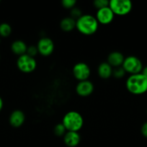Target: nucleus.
Listing matches in <instances>:
<instances>
[{"instance_id":"20","label":"nucleus","mask_w":147,"mask_h":147,"mask_svg":"<svg viewBox=\"0 0 147 147\" xmlns=\"http://www.w3.org/2000/svg\"><path fill=\"white\" fill-rule=\"evenodd\" d=\"M109 2L110 1H108V0H95L93 4L95 7L99 9L109 7Z\"/></svg>"},{"instance_id":"24","label":"nucleus","mask_w":147,"mask_h":147,"mask_svg":"<svg viewBox=\"0 0 147 147\" xmlns=\"http://www.w3.org/2000/svg\"><path fill=\"white\" fill-rule=\"evenodd\" d=\"M141 131L143 136H144V137L147 138V122L144 123V124H143V126H141Z\"/></svg>"},{"instance_id":"21","label":"nucleus","mask_w":147,"mask_h":147,"mask_svg":"<svg viewBox=\"0 0 147 147\" xmlns=\"http://www.w3.org/2000/svg\"><path fill=\"white\" fill-rule=\"evenodd\" d=\"M71 17H72V18H74V20H77V19H79V17H81V16L82 15V11H81L80 9H79L78 7H74V8L71 9Z\"/></svg>"},{"instance_id":"22","label":"nucleus","mask_w":147,"mask_h":147,"mask_svg":"<svg viewBox=\"0 0 147 147\" xmlns=\"http://www.w3.org/2000/svg\"><path fill=\"white\" fill-rule=\"evenodd\" d=\"M76 4V0H62L61 4L64 8L72 9L75 7Z\"/></svg>"},{"instance_id":"15","label":"nucleus","mask_w":147,"mask_h":147,"mask_svg":"<svg viewBox=\"0 0 147 147\" xmlns=\"http://www.w3.org/2000/svg\"><path fill=\"white\" fill-rule=\"evenodd\" d=\"M11 50L15 55L21 56L26 54L27 50V46L24 41L20 40H15L11 45Z\"/></svg>"},{"instance_id":"12","label":"nucleus","mask_w":147,"mask_h":147,"mask_svg":"<svg viewBox=\"0 0 147 147\" xmlns=\"http://www.w3.org/2000/svg\"><path fill=\"white\" fill-rule=\"evenodd\" d=\"M81 136L76 131H67L63 136L64 144L69 147H75L79 144Z\"/></svg>"},{"instance_id":"18","label":"nucleus","mask_w":147,"mask_h":147,"mask_svg":"<svg viewBox=\"0 0 147 147\" xmlns=\"http://www.w3.org/2000/svg\"><path fill=\"white\" fill-rule=\"evenodd\" d=\"M66 129L65 126L62 123H58L55 126L54 129H53V132L54 134L57 136H64L65 134L66 133Z\"/></svg>"},{"instance_id":"5","label":"nucleus","mask_w":147,"mask_h":147,"mask_svg":"<svg viewBox=\"0 0 147 147\" xmlns=\"http://www.w3.org/2000/svg\"><path fill=\"white\" fill-rule=\"evenodd\" d=\"M122 67L125 72L131 75L141 73L143 70V65L140 59L133 55L125 57Z\"/></svg>"},{"instance_id":"26","label":"nucleus","mask_w":147,"mask_h":147,"mask_svg":"<svg viewBox=\"0 0 147 147\" xmlns=\"http://www.w3.org/2000/svg\"><path fill=\"white\" fill-rule=\"evenodd\" d=\"M2 108H3V100L2 99H1V98L0 97V111H1Z\"/></svg>"},{"instance_id":"11","label":"nucleus","mask_w":147,"mask_h":147,"mask_svg":"<svg viewBox=\"0 0 147 147\" xmlns=\"http://www.w3.org/2000/svg\"><path fill=\"white\" fill-rule=\"evenodd\" d=\"M25 120L24 113L20 110H15L11 113L10 116V123L14 128H19L22 126Z\"/></svg>"},{"instance_id":"19","label":"nucleus","mask_w":147,"mask_h":147,"mask_svg":"<svg viewBox=\"0 0 147 147\" xmlns=\"http://www.w3.org/2000/svg\"><path fill=\"white\" fill-rule=\"evenodd\" d=\"M125 70L123 69V67L122 66L118 67H115L114 70H112V75L115 78H121L125 76Z\"/></svg>"},{"instance_id":"3","label":"nucleus","mask_w":147,"mask_h":147,"mask_svg":"<svg viewBox=\"0 0 147 147\" xmlns=\"http://www.w3.org/2000/svg\"><path fill=\"white\" fill-rule=\"evenodd\" d=\"M62 123L67 131L78 132L83 126V117L79 112L71 111L64 115Z\"/></svg>"},{"instance_id":"2","label":"nucleus","mask_w":147,"mask_h":147,"mask_svg":"<svg viewBox=\"0 0 147 147\" xmlns=\"http://www.w3.org/2000/svg\"><path fill=\"white\" fill-rule=\"evenodd\" d=\"M98 22L96 17L90 14H82L76 20V28L85 35H92L98 28Z\"/></svg>"},{"instance_id":"1","label":"nucleus","mask_w":147,"mask_h":147,"mask_svg":"<svg viewBox=\"0 0 147 147\" xmlns=\"http://www.w3.org/2000/svg\"><path fill=\"white\" fill-rule=\"evenodd\" d=\"M128 91L134 95H141L147 91V78L142 73L131 75L126 80Z\"/></svg>"},{"instance_id":"4","label":"nucleus","mask_w":147,"mask_h":147,"mask_svg":"<svg viewBox=\"0 0 147 147\" xmlns=\"http://www.w3.org/2000/svg\"><path fill=\"white\" fill-rule=\"evenodd\" d=\"M109 7L114 14L125 15L132 9V2L129 0H111L109 2Z\"/></svg>"},{"instance_id":"7","label":"nucleus","mask_w":147,"mask_h":147,"mask_svg":"<svg viewBox=\"0 0 147 147\" xmlns=\"http://www.w3.org/2000/svg\"><path fill=\"white\" fill-rule=\"evenodd\" d=\"M72 72L75 78L79 81L87 80L91 74V70L89 65L86 63L82 62L75 64L72 69Z\"/></svg>"},{"instance_id":"10","label":"nucleus","mask_w":147,"mask_h":147,"mask_svg":"<svg viewBox=\"0 0 147 147\" xmlns=\"http://www.w3.org/2000/svg\"><path fill=\"white\" fill-rule=\"evenodd\" d=\"M94 85L89 80H86L83 81H79L76 85V92L79 96L82 97H86L93 93Z\"/></svg>"},{"instance_id":"6","label":"nucleus","mask_w":147,"mask_h":147,"mask_svg":"<svg viewBox=\"0 0 147 147\" xmlns=\"http://www.w3.org/2000/svg\"><path fill=\"white\" fill-rule=\"evenodd\" d=\"M17 66L22 73H29L34 71L37 66V63L34 57L24 54L19 56L17 60Z\"/></svg>"},{"instance_id":"9","label":"nucleus","mask_w":147,"mask_h":147,"mask_svg":"<svg viewBox=\"0 0 147 147\" xmlns=\"http://www.w3.org/2000/svg\"><path fill=\"white\" fill-rule=\"evenodd\" d=\"M114 13L109 7L99 9L96 13V19L98 23L102 24H108L113 20Z\"/></svg>"},{"instance_id":"16","label":"nucleus","mask_w":147,"mask_h":147,"mask_svg":"<svg viewBox=\"0 0 147 147\" xmlns=\"http://www.w3.org/2000/svg\"><path fill=\"white\" fill-rule=\"evenodd\" d=\"M60 27L63 31H71L76 27V20L71 17H64L61 21Z\"/></svg>"},{"instance_id":"23","label":"nucleus","mask_w":147,"mask_h":147,"mask_svg":"<svg viewBox=\"0 0 147 147\" xmlns=\"http://www.w3.org/2000/svg\"><path fill=\"white\" fill-rule=\"evenodd\" d=\"M38 53V50H37V46L35 45H30L29 47H27V53L26 54L28 55L30 57H34Z\"/></svg>"},{"instance_id":"17","label":"nucleus","mask_w":147,"mask_h":147,"mask_svg":"<svg viewBox=\"0 0 147 147\" xmlns=\"http://www.w3.org/2000/svg\"><path fill=\"white\" fill-rule=\"evenodd\" d=\"M12 32V27L8 23H1L0 24V35L7 37L10 35Z\"/></svg>"},{"instance_id":"8","label":"nucleus","mask_w":147,"mask_h":147,"mask_svg":"<svg viewBox=\"0 0 147 147\" xmlns=\"http://www.w3.org/2000/svg\"><path fill=\"white\" fill-rule=\"evenodd\" d=\"M38 53L43 56H48L52 54L54 50V43L49 37H43L40 39L37 44Z\"/></svg>"},{"instance_id":"14","label":"nucleus","mask_w":147,"mask_h":147,"mask_svg":"<svg viewBox=\"0 0 147 147\" xmlns=\"http://www.w3.org/2000/svg\"><path fill=\"white\" fill-rule=\"evenodd\" d=\"M112 67L108 62H103L98 66L97 73L101 78L108 79L112 75Z\"/></svg>"},{"instance_id":"13","label":"nucleus","mask_w":147,"mask_h":147,"mask_svg":"<svg viewBox=\"0 0 147 147\" xmlns=\"http://www.w3.org/2000/svg\"><path fill=\"white\" fill-rule=\"evenodd\" d=\"M125 57L123 55L118 51H114L110 53L108 56V63L112 67H118L122 65Z\"/></svg>"},{"instance_id":"25","label":"nucleus","mask_w":147,"mask_h":147,"mask_svg":"<svg viewBox=\"0 0 147 147\" xmlns=\"http://www.w3.org/2000/svg\"><path fill=\"white\" fill-rule=\"evenodd\" d=\"M142 73L143 75H144V76H146V77L147 78V66L146 67H144V68H143V70H142Z\"/></svg>"}]
</instances>
